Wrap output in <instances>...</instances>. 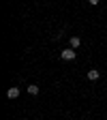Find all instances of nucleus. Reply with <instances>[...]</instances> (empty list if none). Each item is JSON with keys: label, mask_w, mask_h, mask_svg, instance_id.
<instances>
[{"label": "nucleus", "mask_w": 107, "mask_h": 120, "mask_svg": "<svg viewBox=\"0 0 107 120\" xmlns=\"http://www.w3.org/2000/svg\"><path fill=\"white\" fill-rule=\"evenodd\" d=\"M88 2L92 4V7H96V4H99V0H88Z\"/></svg>", "instance_id": "obj_6"}, {"label": "nucleus", "mask_w": 107, "mask_h": 120, "mask_svg": "<svg viewBox=\"0 0 107 120\" xmlns=\"http://www.w3.org/2000/svg\"><path fill=\"white\" fill-rule=\"evenodd\" d=\"M28 94H32V97H37V94H39V86H34V84H30V86H28Z\"/></svg>", "instance_id": "obj_5"}, {"label": "nucleus", "mask_w": 107, "mask_h": 120, "mask_svg": "<svg viewBox=\"0 0 107 120\" xmlns=\"http://www.w3.org/2000/svg\"><path fill=\"white\" fill-rule=\"evenodd\" d=\"M69 43H71V47H73V49H77L79 45H81V39H79V37H71Z\"/></svg>", "instance_id": "obj_4"}, {"label": "nucleus", "mask_w": 107, "mask_h": 120, "mask_svg": "<svg viewBox=\"0 0 107 120\" xmlns=\"http://www.w3.org/2000/svg\"><path fill=\"white\" fill-rule=\"evenodd\" d=\"M7 97H9V99H17V97H19V88H17V86H11V88L7 90Z\"/></svg>", "instance_id": "obj_2"}, {"label": "nucleus", "mask_w": 107, "mask_h": 120, "mask_svg": "<svg viewBox=\"0 0 107 120\" xmlns=\"http://www.w3.org/2000/svg\"><path fill=\"white\" fill-rule=\"evenodd\" d=\"M75 56H77V52H75L73 47H69V49H62V52H60V58H62V60H75Z\"/></svg>", "instance_id": "obj_1"}, {"label": "nucleus", "mask_w": 107, "mask_h": 120, "mask_svg": "<svg viewBox=\"0 0 107 120\" xmlns=\"http://www.w3.org/2000/svg\"><path fill=\"white\" fill-rule=\"evenodd\" d=\"M99 77H101V71H99V69H90V71H88V79L96 82Z\"/></svg>", "instance_id": "obj_3"}]
</instances>
